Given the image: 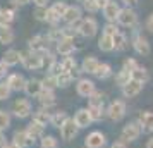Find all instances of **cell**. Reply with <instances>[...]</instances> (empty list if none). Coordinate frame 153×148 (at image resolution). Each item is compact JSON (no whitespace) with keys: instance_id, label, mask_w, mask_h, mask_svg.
<instances>
[{"instance_id":"cell-1","label":"cell","mask_w":153,"mask_h":148,"mask_svg":"<svg viewBox=\"0 0 153 148\" xmlns=\"http://www.w3.org/2000/svg\"><path fill=\"white\" fill-rule=\"evenodd\" d=\"M141 126L138 124V120H131V122H127L124 127H122V131H120V141L122 143H132V141H136L141 136Z\"/></svg>"},{"instance_id":"cell-2","label":"cell","mask_w":153,"mask_h":148,"mask_svg":"<svg viewBox=\"0 0 153 148\" xmlns=\"http://www.w3.org/2000/svg\"><path fill=\"white\" fill-rule=\"evenodd\" d=\"M117 24L124 26V28H136L138 24V14L132 7H124L120 9V12L117 16Z\"/></svg>"},{"instance_id":"cell-3","label":"cell","mask_w":153,"mask_h":148,"mask_svg":"<svg viewBox=\"0 0 153 148\" xmlns=\"http://www.w3.org/2000/svg\"><path fill=\"white\" fill-rule=\"evenodd\" d=\"M105 114H107V117H108L112 122L120 120L126 115V103H124V100H112L110 103H108V107H107Z\"/></svg>"},{"instance_id":"cell-4","label":"cell","mask_w":153,"mask_h":148,"mask_svg":"<svg viewBox=\"0 0 153 148\" xmlns=\"http://www.w3.org/2000/svg\"><path fill=\"white\" fill-rule=\"evenodd\" d=\"M98 31V22L95 17H84L79 21V26H77V33L84 38H93Z\"/></svg>"},{"instance_id":"cell-5","label":"cell","mask_w":153,"mask_h":148,"mask_svg":"<svg viewBox=\"0 0 153 148\" xmlns=\"http://www.w3.org/2000/svg\"><path fill=\"white\" fill-rule=\"evenodd\" d=\"M12 114H14L17 119H26L33 114V107H31V102L28 98H17L12 103Z\"/></svg>"},{"instance_id":"cell-6","label":"cell","mask_w":153,"mask_h":148,"mask_svg":"<svg viewBox=\"0 0 153 148\" xmlns=\"http://www.w3.org/2000/svg\"><path fill=\"white\" fill-rule=\"evenodd\" d=\"M21 64L26 67L28 71H38L43 67V55L42 54H36L29 50L28 54H22V60Z\"/></svg>"},{"instance_id":"cell-7","label":"cell","mask_w":153,"mask_h":148,"mask_svg":"<svg viewBox=\"0 0 153 148\" xmlns=\"http://www.w3.org/2000/svg\"><path fill=\"white\" fill-rule=\"evenodd\" d=\"M67 9L65 2H55L52 7H48V14H47V22L50 24H57L64 17V12Z\"/></svg>"},{"instance_id":"cell-8","label":"cell","mask_w":153,"mask_h":148,"mask_svg":"<svg viewBox=\"0 0 153 148\" xmlns=\"http://www.w3.org/2000/svg\"><path fill=\"white\" fill-rule=\"evenodd\" d=\"M107 145V136L102 131H91L84 138V147L86 148H103Z\"/></svg>"},{"instance_id":"cell-9","label":"cell","mask_w":153,"mask_h":148,"mask_svg":"<svg viewBox=\"0 0 153 148\" xmlns=\"http://www.w3.org/2000/svg\"><path fill=\"white\" fill-rule=\"evenodd\" d=\"M59 129H60V136H62L64 141H72L77 136V131H79V127L76 126L74 119H69V117L65 119V122Z\"/></svg>"},{"instance_id":"cell-10","label":"cell","mask_w":153,"mask_h":148,"mask_svg":"<svg viewBox=\"0 0 153 148\" xmlns=\"http://www.w3.org/2000/svg\"><path fill=\"white\" fill-rule=\"evenodd\" d=\"M76 91L79 97L88 98V97H91L93 93L97 91V86H95V83L91 79L81 78V79H77V83H76Z\"/></svg>"},{"instance_id":"cell-11","label":"cell","mask_w":153,"mask_h":148,"mask_svg":"<svg viewBox=\"0 0 153 148\" xmlns=\"http://www.w3.org/2000/svg\"><path fill=\"white\" fill-rule=\"evenodd\" d=\"M132 47H134V50H136V54H139V55H150V52H152V47H150V42L146 40L145 36L141 35H136L134 36V40H132Z\"/></svg>"},{"instance_id":"cell-12","label":"cell","mask_w":153,"mask_h":148,"mask_svg":"<svg viewBox=\"0 0 153 148\" xmlns=\"http://www.w3.org/2000/svg\"><path fill=\"white\" fill-rule=\"evenodd\" d=\"M136 120H138V124L141 126V131L143 133H153V112L152 110L139 112Z\"/></svg>"},{"instance_id":"cell-13","label":"cell","mask_w":153,"mask_h":148,"mask_svg":"<svg viewBox=\"0 0 153 148\" xmlns=\"http://www.w3.org/2000/svg\"><path fill=\"white\" fill-rule=\"evenodd\" d=\"M102 10H103V17L107 19V22H117V16L120 12V5H119L115 0H110Z\"/></svg>"},{"instance_id":"cell-14","label":"cell","mask_w":153,"mask_h":148,"mask_svg":"<svg viewBox=\"0 0 153 148\" xmlns=\"http://www.w3.org/2000/svg\"><path fill=\"white\" fill-rule=\"evenodd\" d=\"M81 14H83V10H81L79 5H67L62 19L67 22V24H76V22L81 21Z\"/></svg>"},{"instance_id":"cell-15","label":"cell","mask_w":153,"mask_h":148,"mask_svg":"<svg viewBox=\"0 0 153 148\" xmlns=\"http://www.w3.org/2000/svg\"><path fill=\"white\" fill-rule=\"evenodd\" d=\"M48 36H42V35H38L35 36V38H31L29 40V50L31 52H36V54H45V50L48 48Z\"/></svg>"},{"instance_id":"cell-16","label":"cell","mask_w":153,"mask_h":148,"mask_svg":"<svg viewBox=\"0 0 153 148\" xmlns=\"http://www.w3.org/2000/svg\"><path fill=\"white\" fill-rule=\"evenodd\" d=\"M143 83H139V81H136V79H131L127 85L122 86V95H124L126 98H132V97H138L139 93H141V90H143Z\"/></svg>"},{"instance_id":"cell-17","label":"cell","mask_w":153,"mask_h":148,"mask_svg":"<svg viewBox=\"0 0 153 148\" xmlns=\"http://www.w3.org/2000/svg\"><path fill=\"white\" fill-rule=\"evenodd\" d=\"M21 60H22V54L19 52V50H16V48L7 50V52L2 55V62H5L7 67H14V65H17Z\"/></svg>"},{"instance_id":"cell-18","label":"cell","mask_w":153,"mask_h":148,"mask_svg":"<svg viewBox=\"0 0 153 148\" xmlns=\"http://www.w3.org/2000/svg\"><path fill=\"white\" fill-rule=\"evenodd\" d=\"M5 83L9 85V88H10L12 91H22V90H24V85H26V79H24L22 74L14 72V74H10V76L7 78Z\"/></svg>"},{"instance_id":"cell-19","label":"cell","mask_w":153,"mask_h":148,"mask_svg":"<svg viewBox=\"0 0 153 148\" xmlns=\"http://www.w3.org/2000/svg\"><path fill=\"white\" fill-rule=\"evenodd\" d=\"M72 119H74V122H76V126L79 127V129L88 127L91 122H93V120H91V115H90V110H88V109H79Z\"/></svg>"},{"instance_id":"cell-20","label":"cell","mask_w":153,"mask_h":148,"mask_svg":"<svg viewBox=\"0 0 153 148\" xmlns=\"http://www.w3.org/2000/svg\"><path fill=\"white\" fill-rule=\"evenodd\" d=\"M12 143L17 145L19 148H28V147H31V145L35 143V140H31V138L28 136V133L22 129V131H16L14 133V136H12Z\"/></svg>"},{"instance_id":"cell-21","label":"cell","mask_w":153,"mask_h":148,"mask_svg":"<svg viewBox=\"0 0 153 148\" xmlns=\"http://www.w3.org/2000/svg\"><path fill=\"white\" fill-rule=\"evenodd\" d=\"M57 52L64 57H69L74 52V40L72 38H60L57 42Z\"/></svg>"},{"instance_id":"cell-22","label":"cell","mask_w":153,"mask_h":148,"mask_svg":"<svg viewBox=\"0 0 153 148\" xmlns=\"http://www.w3.org/2000/svg\"><path fill=\"white\" fill-rule=\"evenodd\" d=\"M43 90V85L40 79H28L26 85H24V90L22 91L26 93L28 97H38L40 91Z\"/></svg>"},{"instance_id":"cell-23","label":"cell","mask_w":153,"mask_h":148,"mask_svg":"<svg viewBox=\"0 0 153 148\" xmlns=\"http://www.w3.org/2000/svg\"><path fill=\"white\" fill-rule=\"evenodd\" d=\"M100 65V60H98L95 55H88L83 59V64H81V71L83 72H88V74H95L97 67Z\"/></svg>"},{"instance_id":"cell-24","label":"cell","mask_w":153,"mask_h":148,"mask_svg":"<svg viewBox=\"0 0 153 148\" xmlns=\"http://www.w3.org/2000/svg\"><path fill=\"white\" fill-rule=\"evenodd\" d=\"M43 129L45 127L42 126V124H38V122H35V120H31L28 126H26V133H28V136L31 138V140H38V138H43Z\"/></svg>"},{"instance_id":"cell-25","label":"cell","mask_w":153,"mask_h":148,"mask_svg":"<svg viewBox=\"0 0 153 148\" xmlns=\"http://www.w3.org/2000/svg\"><path fill=\"white\" fill-rule=\"evenodd\" d=\"M12 22H14V10L0 9V28H10Z\"/></svg>"},{"instance_id":"cell-26","label":"cell","mask_w":153,"mask_h":148,"mask_svg":"<svg viewBox=\"0 0 153 148\" xmlns=\"http://www.w3.org/2000/svg\"><path fill=\"white\" fill-rule=\"evenodd\" d=\"M38 100L42 102L43 107H48V105H55V93L53 90H45L43 88L40 95H38Z\"/></svg>"},{"instance_id":"cell-27","label":"cell","mask_w":153,"mask_h":148,"mask_svg":"<svg viewBox=\"0 0 153 148\" xmlns=\"http://www.w3.org/2000/svg\"><path fill=\"white\" fill-rule=\"evenodd\" d=\"M131 78L145 85V83H148V79H150V74H148V69H146V67H141V65H138V67H136V69L131 72Z\"/></svg>"},{"instance_id":"cell-28","label":"cell","mask_w":153,"mask_h":148,"mask_svg":"<svg viewBox=\"0 0 153 148\" xmlns=\"http://www.w3.org/2000/svg\"><path fill=\"white\" fill-rule=\"evenodd\" d=\"M112 42H114V50H126L127 48V38L122 31H117L115 35L112 36Z\"/></svg>"},{"instance_id":"cell-29","label":"cell","mask_w":153,"mask_h":148,"mask_svg":"<svg viewBox=\"0 0 153 148\" xmlns=\"http://www.w3.org/2000/svg\"><path fill=\"white\" fill-rule=\"evenodd\" d=\"M95 76H97L98 79H107L112 76V65L107 62H100V65L97 67V71H95Z\"/></svg>"},{"instance_id":"cell-30","label":"cell","mask_w":153,"mask_h":148,"mask_svg":"<svg viewBox=\"0 0 153 148\" xmlns=\"http://www.w3.org/2000/svg\"><path fill=\"white\" fill-rule=\"evenodd\" d=\"M60 65H62V72H69L71 76H72V72L77 69V62L74 57H64V60L60 62Z\"/></svg>"},{"instance_id":"cell-31","label":"cell","mask_w":153,"mask_h":148,"mask_svg":"<svg viewBox=\"0 0 153 148\" xmlns=\"http://www.w3.org/2000/svg\"><path fill=\"white\" fill-rule=\"evenodd\" d=\"M98 48L102 52H112L114 50V42H112V36L102 35L98 38Z\"/></svg>"},{"instance_id":"cell-32","label":"cell","mask_w":153,"mask_h":148,"mask_svg":"<svg viewBox=\"0 0 153 148\" xmlns=\"http://www.w3.org/2000/svg\"><path fill=\"white\" fill-rule=\"evenodd\" d=\"M65 119H67V114L64 112V110H57L55 114L50 115V124L55 126V127H60L65 122Z\"/></svg>"},{"instance_id":"cell-33","label":"cell","mask_w":153,"mask_h":148,"mask_svg":"<svg viewBox=\"0 0 153 148\" xmlns=\"http://www.w3.org/2000/svg\"><path fill=\"white\" fill-rule=\"evenodd\" d=\"M12 42H14V31L10 28H0V43L10 45Z\"/></svg>"},{"instance_id":"cell-34","label":"cell","mask_w":153,"mask_h":148,"mask_svg":"<svg viewBox=\"0 0 153 148\" xmlns=\"http://www.w3.org/2000/svg\"><path fill=\"white\" fill-rule=\"evenodd\" d=\"M33 120H35V122H38V124H42V126L45 127L50 122V114L45 112L43 109H40V110H36V112L33 114Z\"/></svg>"},{"instance_id":"cell-35","label":"cell","mask_w":153,"mask_h":148,"mask_svg":"<svg viewBox=\"0 0 153 148\" xmlns=\"http://www.w3.org/2000/svg\"><path fill=\"white\" fill-rule=\"evenodd\" d=\"M103 93L95 91L91 97H88V107H103Z\"/></svg>"},{"instance_id":"cell-36","label":"cell","mask_w":153,"mask_h":148,"mask_svg":"<svg viewBox=\"0 0 153 148\" xmlns=\"http://www.w3.org/2000/svg\"><path fill=\"white\" fill-rule=\"evenodd\" d=\"M72 79L74 78L69 72H60V74H57V85H59V88H67L72 83Z\"/></svg>"},{"instance_id":"cell-37","label":"cell","mask_w":153,"mask_h":148,"mask_svg":"<svg viewBox=\"0 0 153 148\" xmlns=\"http://www.w3.org/2000/svg\"><path fill=\"white\" fill-rule=\"evenodd\" d=\"M131 79H132L131 78V72H129V71H124V69H120V71H119V74L115 76V81H117V85L120 86V88H122L124 85H127Z\"/></svg>"},{"instance_id":"cell-38","label":"cell","mask_w":153,"mask_h":148,"mask_svg":"<svg viewBox=\"0 0 153 148\" xmlns=\"http://www.w3.org/2000/svg\"><path fill=\"white\" fill-rule=\"evenodd\" d=\"M88 110H90V115H91V120H93V122L103 119V115H105L103 107H88Z\"/></svg>"},{"instance_id":"cell-39","label":"cell","mask_w":153,"mask_h":148,"mask_svg":"<svg viewBox=\"0 0 153 148\" xmlns=\"http://www.w3.org/2000/svg\"><path fill=\"white\" fill-rule=\"evenodd\" d=\"M42 85L45 90H55V88H59V85H57V76L48 74L45 79H42Z\"/></svg>"},{"instance_id":"cell-40","label":"cell","mask_w":153,"mask_h":148,"mask_svg":"<svg viewBox=\"0 0 153 148\" xmlns=\"http://www.w3.org/2000/svg\"><path fill=\"white\" fill-rule=\"evenodd\" d=\"M10 126V114L7 110H0V131H5Z\"/></svg>"},{"instance_id":"cell-41","label":"cell","mask_w":153,"mask_h":148,"mask_svg":"<svg viewBox=\"0 0 153 148\" xmlns=\"http://www.w3.org/2000/svg\"><path fill=\"white\" fill-rule=\"evenodd\" d=\"M59 141L55 136H43L42 138V148H57Z\"/></svg>"},{"instance_id":"cell-42","label":"cell","mask_w":153,"mask_h":148,"mask_svg":"<svg viewBox=\"0 0 153 148\" xmlns=\"http://www.w3.org/2000/svg\"><path fill=\"white\" fill-rule=\"evenodd\" d=\"M83 9H84V10H88V12H91V14L100 10L97 0H84V2H83Z\"/></svg>"},{"instance_id":"cell-43","label":"cell","mask_w":153,"mask_h":148,"mask_svg":"<svg viewBox=\"0 0 153 148\" xmlns=\"http://www.w3.org/2000/svg\"><path fill=\"white\" fill-rule=\"evenodd\" d=\"M117 31H120V29L117 28V24L115 22H107L103 26V33L102 35H107V36H114Z\"/></svg>"},{"instance_id":"cell-44","label":"cell","mask_w":153,"mask_h":148,"mask_svg":"<svg viewBox=\"0 0 153 148\" xmlns=\"http://www.w3.org/2000/svg\"><path fill=\"white\" fill-rule=\"evenodd\" d=\"M138 65H139V64L136 62L132 57H129V59H126V60H124V64H122V69H124V71H129V72H132V71L136 69Z\"/></svg>"},{"instance_id":"cell-45","label":"cell","mask_w":153,"mask_h":148,"mask_svg":"<svg viewBox=\"0 0 153 148\" xmlns=\"http://www.w3.org/2000/svg\"><path fill=\"white\" fill-rule=\"evenodd\" d=\"M47 14H48V7H36L35 9V17L38 21H47Z\"/></svg>"},{"instance_id":"cell-46","label":"cell","mask_w":153,"mask_h":148,"mask_svg":"<svg viewBox=\"0 0 153 148\" xmlns=\"http://www.w3.org/2000/svg\"><path fill=\"white\" fill-rule=\"evenodd\" d=\"M10 93H12V90L9 88L7 83H0V100H7Z\"/></svg>"},{"instance_id":"cell-47","label":"cell","mask_w":153,"mask_h":148,"mask_svg":"<svg viewBox=\"0 0 153 148\" xmlns=\"http://www.w3.org/2000/svg\"><path fill=\"white\" fill-rule=\"evenodd\" d=\"M7 72H9V67L5 65V62H2V60H0V79L5 78V76H7Z\"/></svg>"},{"instance_id":"cell-48","label":"cell","mask_w":153,"mask_h":148,"mask_svg":"<svg viewBox=\"0 0 153 148\" xmlns=\"http://www.w3.org/2000/svg\"><path fill=\"white\" fill-rule=\"evenodd\" d=\"M145 28L148 29V31H152V33H153V14L148 16V19H146V22H145Z\"/></svg>"},{"instance_id":"cell-49","label":"cell","mask_w":153,"mask_h":148,"mask_svg":"<svg viewBox=\"0 0 153 148\" xmlns=\"http://www.w3.org/2000/svg\"><path fill=\"white\" fill-rule=\"evenodd\" d=\"M35 2L36 7H47V4H48L50 0H33Z\"/></svg>"},{"instance_id":"cell-50","label":"cell","mask_w":153,"mask_h":148,"mask_svg":"<svg viewBox=\"0 0 153 148\" xmlns=\"http://www.w3.org/2000/svg\"><path fill=\"white\" fill-rule=\"evenodd\" d=\"M110 148H127L126 147V143H122V141H115V143H112Z\"/></svg>"},{"instance_id":"cell-51","label":"cell","mask_w":153,"mask_h":148,"mask_svg":"<svg viewBox=\"0 0 153 148\" xmlns=\"http://www.w3.org/2000/svg\"><path fill=\"white\" fill-rule=\"evenodd\" d=\"M14 5H26V4H29L31 0H10Z\"/></svg>"},{"instance_id":"cell-52","label":"cell","mask_w":153,"mask_h":148,"mask_svg":"<svg viewBox=\"0 0 153 148\" xmlns=\"http://www.w3.org/2000/svg\"><path fill=\"white\" fill-rule=\"evenodd\" d=\"M7 143H9V141L5 140V136H4V134H0V148H5V147H7Z\"/></svg>"},{"instance_id":"cell-53","label":"cell","mask_w":153,"mask_h":148,"mask_svg":"<svg viewBox=\"0 0 153 148\" xmlns=\"http://www.w3.org/2000/svg\"><path fill=\"white\" fill-rule=\"evenodd\" d=\"M126 4V7H131V5H136L138 4V0H122Z\"/></svg>"},{"instance_id":"cell-54","label":"cell","mask_w":153,"mask_h":148,"mask_svg":"<svg viewBox=\"0 0 153 148\" xmlns=\"http://www.w3.org/2000/svg\"><path fill=\"white\" fill-rule=\"evenodd\" d=\"M108 2H110V0H97V4H98V7H100V9H103Z\"/></svg>"},{"instance_id":"cell-55","label":"cell","mask_w":153,"mask_h":148,"mask_svg":"<svg viewBox=\"0 0 153 148\" xmlns=\"http://www.w3.org/2000/svg\"><path fill=\"white\" fill-rule=\"evenodd\" d=\"M145 148H153V138H150V140L146 141V147Z\"/></svg>"},{"instance_id":"cell-56","label":"cell","mask_w":153,"mask_h":148,"mask_svg":"<svg viewBox=\"0 0 153 148\" xmlns=\"http://www.w3.org/2000/svg\"><path fill=\"white\" fill-rule=\"evenodd\" d=\"M5 148H19V147H17V145H14V143H7V147H5Z\"/></svg>"},{"instance_id":"cell-57","label":"cell","mask_w":153,"mask_h":148,"mask_svg":"<svg viewBox=\"0 0 153 148\" xmlns=\"http://www.w3.org/2000/svg\"><path fill=\"white\" fill-rule=\"evenodd\" d=\"M79 2H84V0H79Z\"/></svg>"}]
</instances>
